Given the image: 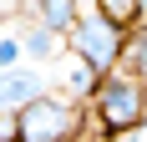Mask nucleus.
Segmentation results:
<instances>
[{"instance_id":"7ed1b4c3","label":"nucleus","mask_w":147,"mask_h":142,"mask_svg":"<svg viewBox=\"0 0 147 142\" xmlns=\"http://www.w3.org/2000/svg\"><path fill=\"white\" fill-rule=\"evenodd\" d=\"M20 142H66L71 137V101L66 97H51V91H46V97H36L30 101V107H20Z\"/></svg>"},{"instance_id":"1a4fd4ad","label":"nucleus","mask_w":147,"mask_h":142,"mask_svg":"<svg viewBox=\"0 0 147 142\" xmlns=\"http://www.w3.org/2000/svg\"><path fill=\"white\" fill-rule=\"evenodd\" d=\"M0 142H20V117L15 112H0Z\"/></svg>"},{"instance_id":"f03ea898","label":"nucleus","mask_w":147,"mask_h":142,"mask_svg":"<svg viewBox=\"0 0 147 142\" xmlns=\"http://www.w3.org/2000/svg\"><path fill=\"white\" fill-rule=\"evenodd\" d=\"M122 30L117 26H107L96 10H86V15H76V26H71V56L76 61H86L96 76H112L117 71V61H122Z\"/></svg>"},{"instance_id":"39448f33","label":"nucleus","mask_w":147,"mask_h":142,"mask_svg":"<svg viewBox=\"0 0 147 142\" xmlns=\"http://www.w3.org/2000/svg\"><path fill=\"white\" fill-rule=\"evenodd\" d=\"M96 81H102V76H96V71L86 66V61H66V76H61V97L66 101H91L96 97Z\"/></svg>"},{"instance_id":"20e7f679","label":"nucleus","mask_w":147,"mask_h":142,"mask_svg":"<svg viewBox=\"0 0 147 142\" xmlns=\"http://www.w3.org/2000/svg\"><path fill=\"white\" fill-rule=\"evenodd\" d=\"M36 97H46V76L36 66L0 71V112H20V107H30Z\"/></svg>"},{"instance_id":"6e6552de","label":"nucleus","mask_w":147,"mask_h":142,"mask_svg":"<svg viewBox=\"0 0 147 142\" xmlns=\"http://www.w3.org/2000/svg\"><path fill=\"white\" fill-rule=\"evenodd\" d=\"M20 66V36H0V71Z\"/></svg>"},{"instance_id":"9d476101","label":"nucleus","mask_w":147,"mask_h":142,"mask_svg":"<svg viewBox=\"0 0 147 142\" xmlns=\"http://www.w3.org/2000/svg\"><path fill=\"white\" fill-rule=\"evenodd\" d=\"M117 142H147V117L137 122V127H127V132H117Z\"/></svg>"},{"instance_id":"423d86ee","label":"nucleus","mask_w":147,"mask_h":142,"mask_svg":"<svg viewBox=\"0 0 147 142\" xmlns=\"http://www.w3.org/2000/svg\"><path fill=\"white\" fill-rule=\"evenodd\" d=\"M61 36L56 30H46L41 20H30V26H20V56H36V61H51V56H61Z\"/></svg>"},{"instance_id":"f257e3e1","label":"nucleus","mask_w":147,"mask_h":142,"mask_svg":"<svg viewBox=\"0 0 147 142\" xmlns=\"http://www.w3.org/2000/svg\"><path fill=\"white\" fill-rule=\"evenodd\" d=\"M91 107H96V117H102V127L117 137V132H127V127H137V122H142V107H147V81L127 76V71H112V76H102V81H96V97H91Z\"/></svg>"},{"instance_id":"0eeeda50","label":"nucleus","mask_w":147,"mask_h":142,"mask_svg":"<svg viewBox=\"0 0 147 142\" xmlns=\"http://www.w3.org/2000/svg\"><path fill=\"white\" fill-rule=\"evenodd\" d=\"M96 15H102L107 26H132L137 15H142V5H137V0H96Z\"/></svg>"}]
</instances>
